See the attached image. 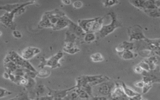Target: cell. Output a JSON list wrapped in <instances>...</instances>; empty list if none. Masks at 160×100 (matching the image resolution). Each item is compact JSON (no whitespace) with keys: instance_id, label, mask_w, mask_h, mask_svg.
<instances>
[{"instance_id":"6da1fadb","label":"cell","mask_w":160,"mask_h":100,"mask_svg":"<svg viewBox=\"0 0 160 100\" xmlns=\"http://www.w3.org/2000/svg\"><path fill=\"white\" fill-rule=\"evenodd\" d=\"M65 13L59 9H56L45 12L38 23V28L39 29L52 28L53 29L59 21L61 17Z\"/></svg>"},{"instance_id":"7a4b0ae2","label":"cell","mask_w":160,"mask_h":100,"mask_svg":"<svg viewBox=\"0 0 160 100\" xmlns=\"http://www.w3.org/2000/svg\"><path fill=\"white\" fill-rule=\"evenodd\" d=\"M25 11V7L21 8L20 10L13 11L11 13H5L3 16H0V23L5 27L10 28L13 30H15L16 25L13 21L14 18L16 15H20Z\"/></svg>"},{"instance_id":"3957f363","label":"cell","mask_w":160,"mask_h":100,"mask_svg":"<svg viewBox=\"0 0 160 100\" xmlns=\"http://www.w3.org/2000/svg\"><path fill=\"white\" fill-rule=\"evenodd\" d=\"M63 57L64 54L63 52H59L48 59H44L43 58L41 59V63L38 67L42 69L45 66L49 67L51 69H56L60 68L61 66L60 61L63 58Z\"/></svg>"},{"instance_id":"277c9868","label":"cell","mask_w":160,"mask_h":100,"mask_svg":"<svg viewBox=\"0 0 160 100\" xmlns=\"http://www.w3.org/2000/svg\"><path fill=\"white\" fill-rule=\"evenodd\" d=\"M112 18V23L108 25H103L101 29L99 30V33H100V35L102 38H104L106 36H108V34H111L113 33L115 29L119 27H121V24L120 21H118L117 18V16L114 13H111L109 14Z\"/></svg>"},{"instance_id":"5b68a950","label":"cell","mask_w":160,"mask_h":100,"mask_svg":"<svg viewBox=\"0 0 160 100\" xmlns=\"http://www.w3.org/2000/svg\"><path fill=\"white\" fill-rule=\"evenodd\" d=\"M41 53V49L38 48L36 47H32V46H29L26 48H25L21 54V57L26 61H28L38 54Z\"/></svg>"},{"instance_id":"8992f818","label":"cell","mask_w":160,"mask_h":100,"mask_svg":"<svg viewBox=\"0 0 160 100\" xmlns=\"http://www.w3.org/2000/svg\"><path fill=\"white\" fill-rule=\"evenodd\" d=\"M35 2H28L23 3H15V4H7L5 5L0 6V10L6 11L7 13H11L21 9V8L26 7L27 6L33 5Z\"/></svg>"},{"instance_id":"52a82bcc","label":"cell","mask_w":160,"mask_h":100,"mask_svg":"<svg viewBox=\"0 0 160 100\" xmlns=\"http://www.w3.org/2000/svg\"><path fill=\"white\" fill-rule=\"evenodd\" d=\"M97 18H91V19H84L79 20L78 21V25L83 30V31L86 33L92 32L93 26L94 23L96 21Z\"/></svg>"},{"instance_id":"ba28073f","label":"cell","mask_w":160,"mask_h":100,"mask_svg":"<svg viewBox=\"0 0 160 100\" xmlns=\"http://www.w3.org/2000/svg\"><path fill=\"white\" fill-rule=\"evenodd\" d=\"M7 57L14 63H15L18 67L23 68L25 63L26 60H25L21 55H19L15 51H10L7 54Z\"/></svg>"},{"instance_id":"9c48e42d","label":"cell","mask_w":160,"mask_h":100,"mask_svg":"<svg viewBox=\"0 0 160 100\" xmlns=\"http://www.w3.org/2000/svg\"><path fill=\"white\" fill-rule=\"evenodd\" d=\"M130 33V40L131 41L132 39H136V40H140L142 39H146V37L144 36L141 28L139 27L138 25L135 26L133 27H131L130 28V30H129Z\"/></svg>"},{"instance_id":"30bf717a","label":"cell","mask_w":160,"mask_h":100,"mask_svg":"<svg viewBox=\"0 0 160 100\" xmlns=\"http://www.w3.org/2000/svg\"><path fill=\"white\" fill-rule=\"evenodd\" d=\"M76 87L75 86L68 88V89H62V90H52V89H49L48 94L50 95V96H53L54 98H60L62 99H64L68 94V93L75 89Z\"/></svg>"},{"instance_id":"8fae6325","label":"cell","mask_w":160,"mask_h":100,"mask_svg":"<svg viewBox=\"0 0 160 100\" xmlns=\"http://www.w3.org/2000/svg\"><path fill=\"white\" fill-rule=\"evenodd\" d=\"M68 31L74 33L78 38L83 37L86 33L78 24L75 23L71 20L70 21V23L68 26Z\"/></svg>"},{"instance_id":"7c38bea8","label":"cell","mask_w":160,"mask_h":100,"mask_svg":"<svg viewBox=\"0 0 160 100\" xmlns=\"http://www.w3.org/2000/svg\"><path fill=\"white\" fill-rule=\"evenodd\" d=\"M70 21H71V20L65 14L62 17H61L59 21L57 23V24L56 25L55 28L53 29V30L59 31V30L65 29L66 28H68Z\"/></svg>"},{"instance_id":"4fadbf2b","label":"cell","mask_w":160,"mask_h":100,"mask_svg":"<svg viewBox=\"0 0 160 100\" xmlns=\"http://www.w3.org/2000/svg\"><path fill=\"white\" fill-rule=\"evenodd\" d=\"M4 67L6 71L9 73H14V72L20 67H18L15 63L11 61L7 56L3 61Z\"/></svg>"},{"instance_id":"5bb4252c","label":"cell","mask_w":160,"mask_h":100,"mask_svg":"<svg viewBox=\"0 0 160 100\" xmlns=\"http://www.w3.org/2000/svg\"><path fill=\"white\" fill-rule=\"evenodd\" d=\"M111 91V86L108 83H103L98 84L97 87V91L99 94L102 95H107Z\"/></svg>"},{"instance_id":"9a60e30c","label":"cell","mask_w":160,"mask_h":100,"mask_svg":"<svg viewBox=\"0 0 160 100\" xmlns=\"http://www.w3.org/2000/svg\"><path fill=\"white\" fill-rule=\"evenodd\" d=\"M148 45L151 49L153 50H160V39H147Z\"/></svg>"},{"instance_id":"2e32d148","label":"cell","mask_w":160,"mask_h":100,"mask_svg":"<svg viewBox=\"0 0 160 100\" xmlns=\"http://www.w3.org/2000/svg\"><path fill=\"white\" fill-rule=\"evenodd\" d=\"M35 92L37 94V96L39 98L40 96H44L48 94V91L46 90V88L44 87V85L42 84H39V85H37L34 89Z\"/></svg>"},{"instance_id":"e0dca14e","label":"cell","mask_w":160,"mask_h":100,"mask_svg":"<svg viewBox=\"0 0 160 100\" xmlns=\"http://www.w3.org/2000/svg\"><path fill=\"white\" fill-rule=\"evenodd\" d=\"M28 79V83L25 86V89L28 92L33 91L36 86V83L34 80V79L31 78H26Z\"/></svg>"},{"instance_id":"ac0fdd59","label":"cell","mask_w":160,"mask_h":100,"mask_svg":"<svg viewBox=\"0 0 160 100\" xmlns=\"http://www.w3.org/2000/svg\"><path fill=\"white\" fill-rule=\"evenodd\" d=\"M78 38L73 33H71L70 31H67L65 34V43L67 42H72L75 43L77 39Z\"/></svg>"},{"instance_id":"d6986e66","label":"cell","mask_w":160,"mask_h":100,"mask_svg":"<svg viewBox=\"0 0 160 100\" xmlns=\"http://www.w3.org/2000/svg\"><path fill=\"white\" fill-rule=\"evenodd\" d=\"M103 18H101V17L97 18V20L94 23V25L93 26L92 32L94 33L96 31H99V30L101 29L103 26Z\"/></svg>"},{"instance_id":"ffe728a7","label":"cell","mask_w":160,"mask_h":100,"mask_svg":"<svg viewBox=\"0 0 160 100\" xmlns=\"http://www.w3.org/2000/svg\"><path fill=\"white\" fill-rule=\"evenodd\" d=\"M76 87V86H75ZM75 91L77 93L78 96L81 99H86V100H88L89 99V98L91 97L89 96V94L86 92L85 91L80 89V88H75Z\"/></svg>"},{"instance_id":"44dd1931","label":"cell","mask_w":160,"mask_h":100,"mask_svg":"<svg viewBox=\"0 0 160 100\" xmlns=\"http://www.w3.org/2000/svg\"><path fill=\"white\" fill-rule=\"evenodd\" d=\"M51 71L50 70L43 68L37 72L36 77H38L40 78H46L51 75Z\"/></svg>"},{"instance_id":"7402d4cb","label":"cell","mask_w":160,"mask_h":100,"mask_svg":"<svg viewBox=\"0 0 160 100\" xmlns=\"http://www.w3.org/2000/svg\"><path fill=\"white\" fill-rule=\"evenodd\" d=\"M121 53V57L124 60H131L136 57L135 55L130 50H125Z\"/></svg>"},{"instance_id":"603a6c76","label":"cell","mask_w":160,"mask_h":100,"mask_svg":"<svg viewBox=\"0 0 160 100\" xmlns=\"http://www.w3.org/2000/svg\"><path fill=\"white\" fill-rule=\"evenodd\" d=\"M123 90L124 91V93L129 97L130 98H133L134 96H138L139 95V94L135 91H134L133 89H131V88H128V86H126L125 84H123Z\"/></svg>"},{"instance_id":"cb8c5ba5","label":"cell","mask_w":160,"mask_h":100,"mask_svg":"<svg viewBox=\"0 0 160 100\" xmlns=\"http://www.w3.org/2000/svg\"><path fill=\"white\" fill-rule=\"evenodd\" d=\"M96 39V35L94 33L91 32V33H85V36H83V40L85 42L90 43L95 41Z\"/></svg>"},{"instance_id":"d4e9b609","label":"cell","mask_w":160,"mask_h":100,"mask_svg":"<svg viewBox=\"0 0 160 100\" xmlns=\"http://www.w3.org/2000/svg\"><path fill=\"white\" fill-rule=\"evenodd\" d=\"M90 59L93 62L98 63V62L103 61L104 60V57L100 53H96L92 54L90 56Z\"/></svg>"},{"instance_id":"484cf974","label":"cell","mask_w":160,"mask_h":100,"mask_svg":"<svg viewBox=\"0 0 160 100\" xmlns=\"http://www.w3.org/2000/svg\"><path fill=\"white\" fill-rule=\"evenodd\" d=\"M144 11L146 14H148L150 16H152V17L160 16V10L159 8L152 9V10H144Z\"/></svg>"},{"instance_id":"4316f807","label":"cell","mask_w":160,"mask_h":100,"mask_svg":"<svg viewBox=\"0 0 160 100\" xmlns=\"http://www.w3.org/2000/svg\"><path fill=\"white\" fill-rule=\"evenodd\" d=\"M10 100H31L28 94V93L21 92L19 94H18L15 98L10 99Z\"/></svg>"},{"instance_id":"83f0119b","label":"cell","mask_w":160,"mask_h":100,"mask_svg":"<svg viewBox=\"0 0 160 100\" xmlns=\"http://www.w3.org/2000/svg\"><path fill=\"white\" fill-rule=\"evenodd\" d=\"M63 51L66 53H68L69 55H75L78 53H79L80 52V49L76 46L71 48V49H63Z\"/></svg>"},{"instance_id":"f1b7e54d","label":"cell","mask_w":160,"mask_h":100,"mask_svg":"<svg viewBox=\"0 0 160 100\" xmlns=\"http://www.w3.org/2000/svg\"><path fill=\"white\" fill-rule=\"evenodd\" d=\"M13 94L12 91H10L7 89L0 88V99L7 97L8 96H10Z\"/></svg>"},{"instance_id":"f546056e","label":"cell","mask_w":160,"mask_h":100,"mask_svg":"<svg viewBox=\"0 0 160 100\" xmlns=\"http://www.w3.org/2000/svg\"><path fill=\"white\" fill-rule=\"evenodd\" d=\"M121 45L123 48L125 50H131L134 48V45L135 44L133 43H129L127 41H124L123 42Z\"/></svg>"},{"instance_id":"4dcf8cb0","label":"cell","mask_w":160,"mask_h":100,"mask_svg":"<svg viewBox=\"0 0 160 100\" xmlns=\"http://www.w3.org/2000/svg\"><path fill=\"white\" fill-rule=\"evenodd\" d=\"M120 2L118 1H113V0H108V1H104L102 2V3L105 7H110L114 5H116L117 4L119 3Z\"/></svg>"},{"instance_id":"1f68e13d","label":"cell","mask_w":160,"mask_h":100,"mask_svg":"<svg viewBox=\"0 0 160 100\" xmlns=\"http://www.w3.org/2000/svg\"><path fill=\"white\" fill-rule=\"evenodd\" d=\"M72 6L75 9H80L83 7V3L80 1H76L73 3Z\"/></svg>"},{"instance_id":"d6a6232c","label":"cell","mask_w":160,"mask_h":100,"mask_svg":"<svg viewBox=\"0 0 160 100\" xmlns=\"http://www.w3.org/2000/svg\"><path fill=\"white\" fill-rule=\"evenodd\" d=\"M74 47H75V43H72V42H67V43H65L63 49H68L73 48Z\"/></svg>"},{"instance_id":"836d02e7","label":"cell","mask_w":160,"mask_h":100,"mask_svg":"<svg viewBox=\"0 0 160 100\" xmlns=\"http://www.w3.org/2000/svg\"><path fill=\"white\" fill-rule=\"evenodd\" d=\"M12 34L13 36L16 38H18V39H20V38H22V34L21 33L18 31V30H15L13 31L12 32Z\"/></svg>"},{"instance_id":"e575fe53","label":"cell","mask_w":160,"mask_h":100,"mask_svg":"<svg viewBox=\"0 0 160 100\" xmlns=\"http://www.w3.org/2000/svg\"><path fill=\"white\" fill-rule=\"evenodd\" d=\"M38 98H39V100H53V99H54V97H53V96L46 94V95H44V96H40Z\"/></svg>"},{"instance_id":"d590c367","label":"cell","mask_w":160,"mask_h":100,"mask_svg":"<svg viewBox=\"0 0 160 100\" xmlns=\"http://www.w3.org/2000/svg\"><path fill=\"white\" fill-rule=\"evenodd\" d=\"M143 69L139 65V66H136L135 68V69H134V71L136 73H137V74H140V73H141L142 72H143Z\"/></svg>"},{"instance_id":"8d00e7d4","label":"cell","mask_w":160,"mask_h":100,"mask_svg":"<svg viewBox=\"0 0 160 100\" xmlns=\"http://www.w3.org/2000/svg\"><path fill=\"white\" fill-rule=\"evenodd\" d=\"M107 98L103 96H95L93 97L92 100H106Z\"/></svg>"},{"instance_id":"74e56055","label":"cell","mask_w":160,"mask_h":100,"mask_svg":"<svg viewBox=\"0 0 160 100\" xmlns=\"http://www.w3.org/2000/svg\"><path fill=\"white\" fill-rule=\"evenodd\" d=\"M151 84L149 83H147V84H144V87L143 88V92L144 93H146L149 89V88H151Z\"/></svg>"},{"instance_id":"f35d334b","label":"cell","mask_w":160,"mask_h":100,"mask_svg":"<svg viewBox=\"0 0 160 100\" xmlns=\"http://www.w3.org/2000/svg\"><path fill=\"white\" fill-rule=\"evenodd\" d=\"M135 86L139 88H143L144 86V83L143 81H138L135 84Z\"/></svg>"},{"instance_id":"ab89813d","label":"cell","mask_w":160,"mask_h":100,"mask_svg":"<svg viewBox=\"0 0 160 100\" xmlns=\"http://www.w3.org/2000/svg\"><path fill=\"white\" fill-rule=\"evenodd\" d=\"M3 78L5 80H10V74L7 71H5L3 74Z\"/></svg>"},{"instance_id":"60d3db41","label":"cell","mask_w":160,"mask_h":100,"mask_svg":"<svg viewBox=\"0 0 160 100\" xmlns=\"http://www.w3.org/2000/svg\"><path fill=\"white\" fill-rule=\"evenodd\" d=\"M61 2L65 5H70L71 4V2L70 0H63V1H62Z\"/></svg>"},{"instance_id":"b9f144b4","label":"cell","mask_w":160,"mask_h":100,"mask_svg":"<svg viewBox=\"0 0 160 100\" xmlns=\"http://www.w3.org/2000/svg\"><path fill=\"white\" fill-rule=\"evenodd\" d=\"M2 34H3V33H2V31H0V37H1V36H2Z\"/></svg>"},{"instance_id":"7bdbcfd3","label":"cell","mask_w":160,"mask_h":100,"mask_svg":"<svg viewBox=\"0 0 160 100\" xmlns=\"http://www.w3.org/2000/svg\"><path fill=\"white\" fill-rule=\"evenodd\" d=\"M141 100H146V99H141Z\"/></svg>"}]
</instances>
